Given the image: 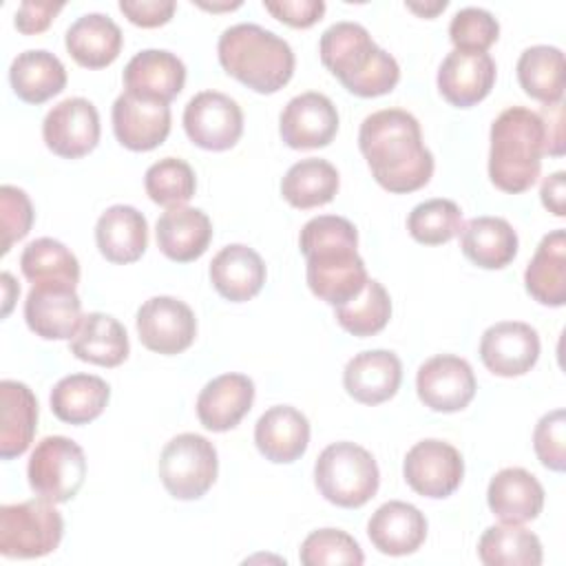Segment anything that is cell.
<instances>
[{
	"label": "cell",
	"mask_w": 566,
	"mask_h": 566,
	"mask_svg": "<svg viewBox=\"0 0 566 566\" xmlns=\"http://www.w3.org/2000/svg\"><path fill=\"white\" fill-rule=\"evenodd\" d=\"M524 285L542 305L562 307L566 303V232L562 228L542 237L526 265Z\"/></svg>",
	"instance_id": "obj_29"
},
{
	"label": "cell",
	"mask_w": 566,
	"mask_h": 566,
	"mask_svg": "<svg viewBox=\"0 0 566 566\" xmlns=\"http://www.w3.org/2000/svg\"><path fill=\"white\" fill-rule=\"evenodd\" d=\"M27 478L35 495L53 504L73 500L86 478L82 447L64 436L42 438L29 458Z\"/></svg>",
	"instance_id": "obj_9"
},
{
	"label": "cell",
	"mask_w": 566,
	"mask_h": 566,
	"mask_svg": "<svg viewBox=\"0 0 566 566\" xmlns=\"http://www.w3.org/2000/svg\"><path fill=\"white\" fill-rule=\"evenodd\" d=\"M478 555L486 566H539L542 542L528 528L502 522L482 533Z\"/></svg>",
	"instance_id": "obj_37"
},
{
	"label": "cell",
	"mask_w": 566,
	"mask_h": 566,
	"mask_svg": "<svg viewBox=\"0 0 566 566\" xmlns=\"http://www.w3.org/2000/svg\"><path fill=\"white\" fill-rule=\"evenodd\" d=\"M303 566L327 564H363L365 555L358 542L338 528H318L310 533L298 551Z\"/></svg>",
	"instance_id": "obj_43"
},
{
	"label": "cell",
	"mask_w": 566,
	"mask_h": 566,
	"mask_svg": "<svg viewBox=\"0 0 566 566\" xmlns=\"http://www.w3.org/2000/svg\"><path fill=\"white\" fill-rule=\"evenodd\" d=\"M486 502L493 515L506 524H524L535 520L544 506V486L520 467L497 471L486 489Z\"/></svg>",
	"instance_id": "obj_24"
},
{
	"label": "cell",
	"mask_w": 566,
	"mask_h": 566,
	"mask_svg": "<svg viewBox=\"0 0 566 566\" xmlns=\"http://www.w3.org/2000/svg\"><path fill=\"white\" fill-rule=\"evenodd\" d=\"M199 7H203V9H212V11H221V9H237V7H241V2H226V4H208V2H199Z\"/></svg>",
	"instance_id": "obj_54"
},
{
	"label": "cell",
	"mask_w": 566,
	"mask_h": 566,
	"mask_svg": "<svg viewBox=\"0 0 566 566\" xmlns=\"http://www.w3.org/2000/svg\"><path fill=\"white\" fill-rule=\"evenodd\" d=\"M338 192V170L327 159H301L281 181L283 199L301 210L325 206Z\"/></svg>",
	"instance_id": "obj_36"
},
{
	"label": "cell",
	"mask_w": 566,
	"mask_h": 566,
	"mask_svg": "<svg viewBox=\"0 0 566 566\" xmlns=\"http://www.w3.org/2000/svg\"><path fill=\"white\" fill-rule=\"evenodd\" d=\"M177 4L175 0H119V11L137 27L153 29L166 24Z\"/></svg>",
	"instance_id": "obj_48"
},
{
	"label": "cell",
	"mask_w": 566,
	"mask_h": 566,
	"mask_svg": "<svg viewBox=\"0 0 566 566\" xmlns=\"http://www.w3.org/2000/svg\"><path fill=\"white\" fill-rule=\"evenodd\" d=\"M409 234L424 245H442L460 234L462 210L451 199H427L407 217Z\"/></svg>",
	"instance_id": "obj_41"
},
{
	"label": "cell",
	"mask_w": 566,
	"mask_h": 566,
	"mask_svg": "<svg viewBox=\"0 0 566 566\" xmlns=\"http://www.w3.org/2000/svg\"><path fill=\"white\" fill-rule=\"evenodd\" d=\"M122 29L104 13H86L66 29L69 55L86 69H104L113 64L122 51Z\"/></svg>",
	"instance_id": "obj_30"
},
{
	"label": "cell",
	"mask_w": 566,
	"mask_h": 566,
	"mask_svg": "<svg viewBox=\"0 0 566 566\" xmlns=\"http://www.w3.org/2000/svg\"><path fill=\"white\" fill-rule=\"evenodd\" d=\"M407 9L413 11V13H418V15H422V18H433V15H438L440 11L447 9V0L424 2V4H420V2H407Z\"/></svg>",
	"instance_id": "obj_52"
},
{
	"label": "cell",
	"mask_w": 566,
	"mask_h": 566,
	"mask_svg": "<svg viewBox=\"0 0 566 566\" xmlns=\"http://www.w3.org/2000/svg\"><path fill=\"white\" fill-rule=\"evenodd\" d=\"M22 274L35 283H69L77 285L80 263L75 254L60 241L42 237L31 241L20 254Z\"/></svg>",
	"instance_id": "obj_39"
},
{
	"label": "cell",
	"mask_w": 566,
	"mask_h": 566,
	"mask_svg": "<svg viewBox=\"0 0 566 566\" xmlns=\"http://www.w3.org/2000/svg\"><path fill=\"white\" fill-rule=\"evenodd\" d=\"M367 535L385 555H409L416 553L427 537V517L409 502L389 500L371 513Z\"/></svg>",
	"instance_id": "obj_23"
},
{
	"label": "cell",
	"mask_w": 566,
	"mask_h": 566,
	"mask_svg": "<svg viewBox=\"0 0 566 566\" xmlns=\"http://www.w3.org/2000/svg\"><path fill=\"white\" fill-rule=\"evenodd\" d=\"M480 358L495 376H522L539 358V336L535 327L522 321L495 323L480 338Z\"/></svg>",
	"instance_id": "obj_17"
},
{
	"label": "cell",
	"mask_w": 566,
	"mask_h": 566,
	"mask_svg": "<svg viewBox=\"0 0 566 566\" xmlns=\"http://www.w3.org/2000/svg\"><path fill=\"white\" fill-rule=\"evenodd\" d=\"M29 329L46 340L73 338L82 325V301L75 285L35 283L24 301Z\"/></svg>",
	"instance_id": "obj_15"
},
{
	"label": "cell",
	"mask_w": 566,
	"mask_h": 566,
	"mask_svg": "<svg viewBox=\"0 0 566 566\" xmlns=\"http://www.w3.org/2000/svg\"><path fill=\"white\" fill-rule=\"evenodd\" d=\"M402 380L400 358L389 349L360 352L345 365L343 385L363 405H380L396 396Z\"/></svg>",
	"instance_id": "obj_21"
},
{
	"label": "cell",
	"mask_w": 566,
	"mask_h": 566,
	"mask_svg": "<svg viewBox=\"0 0 566 566\" xmlns=\"http://www.w3.org/2000/svg\"><path fill=\"white\" fill-rule=\"evenodd\" d=\"M546 130L539 113L511 106L491 124L489 177L495 188L517 195L528 190L542 170Z\"/></svg>",
	"instance_id": "obj_4"
},
{
	"label": "cell",
	"mask_w": 566,
	"mask_h": 566,
	"mask_svg": "<svg viewBox=\"0 0 566 566\" xmlns=\"http://www.w3.org/2000/svg\"><path fill=\"white\" fill-rule=\"evenodd\" d=\"M62 533V515L53 502L40 495L0 509V553L4 557H44L57 548Z\"/></svg>",
	"instance_id": "obj_7"
},
{
	"label": "cell",
	"mask_w": 566,
	"mask_h": 566,
	"mask_svg": "<svg viewBox=\"0 0 566 566\" xmlns=\"http://www.w3.org/2000/svg\"><path fill=\"white\" fill-rule=\"evenodd\" d=\"M517 232L502 217H475L460 230V248L484 270L506 268L517 254Z\"/></svg>",
	"instance_id": "obj_31"
},
{
	"label": "cell",
	"mask_w": 566,
	"mask_h": 566,
	"mask_svg": "<svg viewBox=\"0 0 566 566\" xmlns=\"http://www.w3.org/2000/svg\"><path fill=\"white\" fill-rule=\"evenodd\" d=\"M475 374L471 365L453 354H438L424 360L416 376V391L424 407L442 413L464 409L475 396Z\"/></svg>",
	"instance_id": "obj_13"
},
{
	"label": "cell",
	"mask_w": 566,
	"mask_h": 566,
	"mask_svg": "<svg viewBox=\"0 0 566 566\" xmlns=\"http://www.w3.org/2000/svg\"><path fill=\"white\" fill-rule=\"evenodd\" d=\"M111 398V387L93 374H71L51 389V411L69 424H86L95 420Z\"/></svg>",
	"instance_id": "obj_35"
},
{
	"label": "cell",
	"mask_w": 566,
	"mask_h": 566,
	"mask_svg": "<svg viewBox=\"0 0 566 566\" xmlns=\"http://www.w3.org/2000/svg\"><path fill=\"white\" fill-rule=\"evenodd\" d=\"M0 223H2V254L24 239L33 226V206L24 190L4 184L0 188Z\"/></svg>",
	"instance_id": "obj_45"
},
{
	"label": "cell",
	"mask_w": 566,
	"mask_h": 566,
	"mask_svg": "<svg viewBox=\"0 0 566 566\" xmlns=\"http://www.w3.org/2000/svg\"><path fill=\"white\" fill-rule=\"evenodd\" d=\"M546 130V148L544 153L553 157L564 155V106L562 102L557 104H546L544 113H539Z\"/></svg>",
	"instance_id": "obj_50"
},
{
	"label": "cell",
	"mask_w": 566,
	"mask_h": 566,
	"mask_svg": "<svg viewBox=\"0 0 566 566\" xmlns=\"http://www.w3.org/2000/svg\"><path fill=\"white\" fill-rule=\"evenodd\" d=\"M298 245L307 259V285L314 296L336 307L360 294L369 276L356 252L358 232L352 221L336 214L314 217L303 226Z\"/></svg>",
	"instance_id": "obj_2"
},
{
	"label": "cell",
	"mask_w": 566,
	"mask_h": 566,
	"mask_svg": "<svg viewBox=\"0 0 566 566\" xmlns=\"http://www.w3.org/2000/svg\"><path fill=\"white\" fill-rule=\"evenodd\" d=\"M2 418H0V458L22 455L33 442L38 427V400L33 391L18 380L0 382Z\"/></svg>",
	"instance_id": "obj_32"
},
{
	"label": "cell",
	"mask_w": 566,
	"mask_h": 566,
	"mask_svg": "<svg viewBox=\"0 0 566 566\" xmlns=\"http://www.w3.org/2000/svg\"><path fill=\"white\" fill-rule=\"evenodd\" d=\"M186 84L184 62L164 49H144L135 53L124 66V86L128 93L170 102L175 99Z\"/></svg>",
	"instance_id": "obj_20"
},
{
	"label": "cell",
	"mask_w": 566,
	"mask_h": 566,
	"mask_svg": "<svg viewBox=\"0 0 566 566\" xmlns=\"http://www.w3.org/2000/svg\"><path fill=\"white\" fill-rule=\"evenodd\" d=\"M188 139L206 150H228L243 133V111L226 93L201 91L184 108Z\"/></svg>",
	"instance_id": "obj_10"
},
{
	"label": "cell",
	"mask_w": 566,
	"mask_h": 566,
	"mask_svg": "<svg viewBox=\"0 0 566 566\" xmlns=\"http://www.w3.org/2000/svg\"><path fill=\"white\" fill-rule=\"evenodd\" d=\"M493 84L495 62L484 51L453 49L438 69V88L442 97L458 108H469L482 102Z\"/></svg>",
	"instance_id": "obj_19"
},
{
	"label": "cell",
	"mask_w": 566,
	"mask_h": 566,
	"mask_svg": "<svg viewBox=\"0 0 566 566\" xmlns=\"http://www.w3.org/2000/svg\"><path fill=\"white\" fill-rule=\"evenodd\" d=\"M210 281L226 301L243 303L261 292L265 283V263L252 248L232 243L214 254L210 263Z\"/></svg>",
	"instance_id": "obj_28"
},
{
	"label": "cell",
	"mask_w": 566,
	"mask_h": 566,
	"mask_svg": "<svg viewBox=\"0 0 566 566\" xmlns=\"http://www.w3.org/2000/svg\"><path fill=\"white\" fill-rule=\"evenodd\" d=\"M219 471L214 444L199 433H179L159 455V478L177 500H199L214 484Z\"/></svg>",
	"instance_id": "obj_8"
},
{
	"label": "cell",
	"mask_w": 566,
	"mask_h": 566,
	"mask_svg": "<svg viewBox=\"0 0 566 566\" xmlns=\"http://www.w3.org/2000/svg\"><path fill=\"white\" fill-rule=\"evenodd\" d=\"M95 243L99 254L111 263H133L148 245L146 217L133 206H111L95 223Z\"/></svg>",
	"instance_id": "obj_26"
},
{
	"label": "cell",
	"mask_w": 566,
	"mask_h": 566,
	"mask_svg": "<svg viewBox=\"0 0 566 566\" xmlns=\"http://www.w3.org/2000/svg\"><path fill=\"white\" fill-rule=\"evenodd\" d=\"M517 82L526 95L544 104H557L564 95V53L557 46L535 44L517 60Z\"/></svg>",
	"instance_id": "obj_38"
},
{
	"label": "cell",
	"mask_w": 566,
	"mask_h": 566,
	"mask_svg": "<svg viewBox=\"0 0 566 566\" xmlns=\"http://www.w3.org/2000/svg\"><path fill=\"white\" fill-rule=\"evenodd\" d=\"M358 146L374 179L389 192H413L433 175V155L422 144L420 124L402 108L367 115L358 130Z\"/></svg>",
	"instance_id": "obj_1"
},
{
	"label": "cell",
	"mask_w": 566,
	"mask_h": 566,
	"mask_svg": "<svg viewBox=\"0 0 566 566\" xmlns=\"http://www.w3.org/2000/svg\"><path fill=\"white\" fill-rule=\"evenodd\" d=\"M263 7L276 20L294 29H307L316 24L325 13L323 0H263Z\"/></svg>",
	"instance_id": "obj_47"
},
{
	"label": "cell",
	"mask_w": 566,
	"mask_h": 566,
	"mask_svg": "<svg viewBox=\"0 0 566 566\" xmlns=\"http://www.w3.org/2000/svg\"><path fill=\"white\" fill-rule=\"evenodd\" d=\"M135 323L142 345L164 356L188 349L197 336L195 312L175 296H153L144 301Z\"/></svg>",
	"instance_id": "obj_11"
},
{
	"label": "cell",
	"mask_w": 566,
	"mask_h": 566,
	"mask_svg": "<svg viewBox=\"0 0 566 566\" xmlns=\"http://www.w3.org/2000/svg\"><path fill=\"white\" fill-rule=\"evenodd\" d=\"M539 197L544 208H548V212H553L555 217H564L566 208H564V199H566V172L557 170L553 175H548L542 181L539 188Z\"/></svg>",
	"instance_id": "obj_51"
},
{
	"label": "cell",
	"mask_w": 566,
	"mask_h": 566,
	"mask_svg": "<svg viewBox=\"0 0 566 566\" xmlns=\"http://www.w3.org/2000/svg\"><path fill=\"white\" fill-rule=\"evenodd\" d=\"M113 130L128 150H153L170 133V106L124 91L113 104Z\"/></svg>",
	"instance_id": "obj_18"
},
{
	"label": "cell",
	"mask_w": 566,
	"mask_h": 566,
	"mask_svg": "<svg viewBox=\"0 0 566 566\" xmlns=\"http://www.w3.org/2000/svg\"><path fill=\"white\" fill-rule=\"evenodd\" d=\"M62 2H38L24 0L15 11V29L24 35L42 33L49 29L53 18L62 11Z\"/></svg>",
	"instance_id": "obj_49"
},
{
	"label": "cell",
	"mask_w": 566,
	"mask_h": 566,
	"mask_svg": "<svg viewBox=\"0 0 566 566\" xmlns=\"http://www.w3.org/2000/svg\"><path fill=\"white\" fill-rule=\"evenodd\" d=\"M402 473L418 495L440 500L460 486L464 462L453 444L427 438L407 451Z\"/></svg>",
	"instance_id": "obj_12"
},
{
	"label": "cell",
	"mask_w": 566,
	"mask_h": 566,
	"mask_svg": "<svg viewBox=\"0 0 566 566\" xmlns=\"http://www.w3.org/2000/svg\"><path fill=\"white\" fill-rule=\"evenodd\" d=\"M254 402V382L243 374H221L197 396L199 422L210 431L234 429Z\"/></svg>",
	"instance_id": "obj_22"
},
{
	"label": "cell",
	"mask_w": 566,
	"mask_h": 566,
	"mask_svg": "<svg viewBox=\"0 0 566 566\" xmlns=\"http://www.w3.org/2000/svg\"><path fill=\"white\" fill-rule=\"evenodd\" d=\"M500 24L491 11L480 7L460 9L449 24V38L460 51H484L497 40Z\"/></svg>",
	"instance_id": "obj_44"
},
{
	"label": "cell",
	"mask_w": 566,
	"mask_h": 566,
	"mask_svg": "<svg viewBox=\"0 0 566 566\" xmlns=\"http://www.w3.org/2000/svg\"><path fill=\"white\" fill-rule=\"evenodd\" d=\"M323 66L354 95L378 97L389 93L400 80L394 55L380 49L369 31L358 22H334L318 42Z\"/></svg>",
	"instance_id": "obj_3"
},
{
	"label": "cell",
	"mask_w": 566,
	"mask_h": 566,
	"mask_svg": "<svg viewBox=\"0 0 566 566\" xmlns=\"http://www.w3.org/2000/svg\"><path fill=\"white\" fill-rule=\"evenodd\" d=\"M533 447L537 460L551 471L566 467V413L564 409L548 411L539 418L533 431Z\"/></svg>",
	"instance_id": "obj_46"
},
{
	"label": "cell",
	"mask_w": 566,
	"mask_h": 566,
	"mask_svg": "<svg viewBox=\"0 0 566 566\" xmlns=\"http://www.w3.org/2000/svg\"><path fill=\"white\" fill-rule=\"evenodd\" d=\"M2 290H4V307H2V316H7L11 312L13 305V296L20 294L18 283H13V276L9 272H2Z\"/></svg>",
	"instance_id": "obj_53"
},
{
	"label": "cell",
	"mask_w": 566,
	"mask_h": 566,
	"mask_svg": "<svg viewBox=\"0 0 566 566\" xmlns=\"http://www.w3.org/2000/svg\"><path fill=\"white\" fill-rule=\"evenodd\" d=\"M13 93L29 104H42L66 86V69L57 55L44 49H29L13 57L9 69Z\"/></svg>",
	"instance_id": "obj_34"
},
{
	"label": "cell",
	"mask_w": 566,
	"mask_h": 566,
	"mask_svg": "<svg viewBox=\"0 0 566 566\" xmlns=\"http://www.w3.org/2000/svg\"><path fill=\"white\" fill-rule=\"evenodd\" d=\"M314 482L318 493L343 509L367 504L380 482L374 455L354 442H332L314 464Z\"/></svg>",
	"instance_id": "obj_6"
},
{
	"label": "cell",
	"mask_w": 566,
	"mask_h": 566,
	"mask_svg": "<svg viewBox=\"0 0 566 566\" xmlns=\"http://www.w3.org/2000/svg\"><path fill=\"white\" fill-rule=\"evenodd\" d=\"M155 234L159 250L170 261L190 263L208 250L212 239V223L199 208L175 206L161 212Z\"/></svg>",
	"instance_id": "obj_27"
},
{
	"label": "cell",
	"mask_w": 566,
	"mask_h": 566,
	"mask_svg": "<svg viewBox=\"0 0 566 566\" xmlns=\"http://www.w3.org/2000/svg\"><path fill=\"white\" fill-rule=\"evenodd\" d=\"M254 442L265 460L276 464L294 462L310 444V422L290 405L270 407L254 424Z\"/></svg>",
	"instance_id": "obj_25"
},
{
	"label": "cell",
	"mask_w": 566,
	"mask_h": 566,
	"mask_svg": "<svg viewBox=\"0 0 566 566\" xmlns=\"http://www.w3.org/2000/svg\"><path fill=\"white\" fill-rule=\"evenodd\" d=\"M391 316V298L382 283L376 279H367L360 294H356L352 301L336 305V321L338 325L354 334V336H374L378 334Z\"/></svg>",
	"instance_id": "obj_40"
},
{
	"label": "cell",
	"mask_w": 566,
	"mask_h": 566,
	"mask_svg": "<svg viewBox=\"0 0 566 566\" xmlns=\"http://www.w3.org/2000/svg\"><path fill=\"white\" fill-rule=\"evenodd\" d=\"M144 188L155 203L175 208L184 206L195 195L197 179L190 164L179 157H164L146 170Z\"/></svg>",
	"instance_id": "obj_42"
},
{
	"label": "cell",
	"mask_w": 566,
	"mask_h": 566,
	"mask_svg": "<svg viewBox=\"0 0 566 566\" xmlns=\"http://www.w3.org/2000/svg\"><path fill=\"white\" fill-rule=\"evenodd\" d=\"M42 137L46 148L64 159L88 155L99 142L97 108L84 97L62 99L46 113Z\"/></svg>",
	"instance_id": "obj_14"
},
{
	"label": "cell",
	"mask_w": 566,
	"mask_h": 566,
	"mask_svg": "<svg viewBox=\"0 0 566 566\" xmlns=\"http://www.w3.org/2000/svg\"><path fill=\"white\" fill-rule=\"evenodd\" d=\"M71 354L99 367H117L128 358V334L124 325L104 312H91L82 318L77 334L71 338Z\"/></svg>",
	"instance_id": "obj_33"
},
{
	"label": "cell",
	"mask_w": 566,
	"mask_h": 566,
	"mask_svg": "<svg viewBox=\"0 0 566 566\" xmlns=\"http://www.w3.org/2000/svg\"><path fill=\"white\" fill-rule=\"evenodd\" d=\"M217 55L228 75L263 95L281 91L294 75L292 46L252 22L228 27L219 35Z\"/></svg>",
	"instance_id": "obj_5"
},
{
	"label": "cell",
	"mask_w": 566,
	"mask_h": 566,
	"mask_svg": "<svg viewBox=\"0 0 566 566\" xmlns=\"http://www.w3.org/2000/svg\"><path fill=\"white\" fill-rule=\"evenodd\" d=\"M338 130V111L334 102L316 91L292 97L279 117L281 139L296 150L323 148Z\"/></svg>",
	"instance_id": "obj_16"
}]
</instances>
